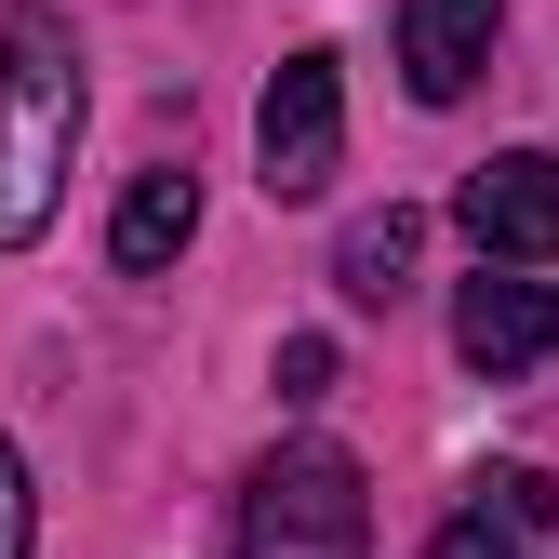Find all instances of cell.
<instances>
[{
    "label": "cell",
    "mask_w": 559,
    "mask_h": 559,
    "mask_svg": "<svg viewBox=\"0 0 559 559\" xmlns=\"http://www.w3.org/2000/svg\"><path fill=\"white\" fill-rule=\"evenodd\" d=\"M81 120H94V81H81L67 0H14V14H0V253H27L53 227L67 160H81Z\"/></svg>",
    "instance_id": "6da1fadb"
},
{
    "label": "cell",
    "mask_w": 559,
    "mask_h": 559,
    "mask_svg": "<svg viewBox=\"0 0 559 559\" xmlns=\"http://www.w3.org/2000/svg\"><path fill=\"white\" fill-rule=\"evenodd\" d=\"M240 559H373V493L333 440H280L240 493Z\"/></svg>",
    "instance_id": "7a4b0ae2"
},
{
    "label": "cell",
    "mask_w": 559,
    "mask_h": 559,
    "mask_svg": "<svg viewBox=\"0 0 559 559\" xmlns=\"http://www.w3.org/2000/svg\"><path fill=\"white\" fill-rule=\"evenodd\" d=\"M333 174H346V81H333V53H280L253 94V187L320 200Z\"/></svg>",
    "instance_id": "3957f363"
},
{
    "label": "cell",
    "mask_w": 559,
    "mask_h": 559,
    "mask_svg": "<svg viewBox=\"0 0 559 559\" xmlns=\"http://www.w3.org/2000/svg\"><path fill=\"white\" fill-rule=\"evenodd\" d=\"M466 240H479V266H559V160L546 147H493L466 174Z\"/></svg>",
    "instance_id": "277c9868"
},
{
    "label": "cell",
    "mask_w": 559,
    "mask_h": 559,
    "mask_svg": "<svg viewBox=\"0 0 559 559\" xmlns=\"http://www.w3.org/2000/svg\"><path fill=\"white\" fill-rule=\"evenodd\" d=\"M453 360L466 373H533V360H559V280H533V266H479L466 294H453Z\"/></svg>",
    "instance_id": "5b68a950"
},
{
    "label": "cell",
    "mask_w": 559,
    "mask_h": 559,
    "mask_svg": "<svg viewBox=\"0 0 559 559\" xmlns=\"http://www.w3.org/2000/svg\"><path fill=\"white\" fill-rule=\"evenodd\" d=\"M493 27H507V0H400V81H413V107H453L479 67H493Z\"/></svg>",
    "instance_id": "8992f818"
},
{
    "label": "cell",
    "mask_w": 559,
    "mask_h": 559,
    "mask_svg": "<svg viewBox=\"0 0 559 559\" xmlns=\"http://www.w3.org/2000/svg\"><path fill=\"white\" fill-rule=\"evenodd\" d=\"M187 240H200V174H187V160L133 174V187H120V214H107V253H120V280H160Z\"/></svg>",
    "instance_id": "52a82bcc"
},
{
    "label": "cell",
    "mask_w": 559,
    "mask_h": 559,
    "mask_svg": "<svg viewBox=\"0 0 559 559\" xmlns=\"http://www.w3.org/2000/svg\"><path fill=\"white\" fill-rule=\"evenodd\" d=\"M413 253H427V214L386 200V214H360V227L333 240V294H346V307H400V294H413Z\"/></svg>",
    "instance_id": "ba28073f"
},
{
    "label": "cell",
    "mask_w": 559,
    "mask_h": 559,
    "mask_svg": "<svg viewBox=\"0 0 559 559\" xmlns=\"http://www.w3.org/2000/svg\"><path fill=\"white\" fill-rule=\"evenodd\" d=\"M466 507H479V520H507V533H546V520H559V479H546V466H479V479H466Z\"/></svg>",
    "instance_id": "9c48e42d"
},
{
    "label": "cell",
    "mask_w": 559,
    "mask_h": 559,
    "mask_svg": "<svg viewBox=\"0 0 559 559\" xmlns=\"http://www.w3.org/2000/svg\"><path fill=\"white\" fill-rule=\"evenodd\" d=\"M40 546V479H27V453L0 440V559H27Z\"/></svg>",
    "instance_id": "30bf717a"
},
{
    "label": "cell",
    "mask_w": 559,
    "mask_h": 559,
    "mask_svg": "<svg viewBox=\"0 0 559 559\" xmlns=\"http://www.w3.org/2000/svg\"><path fill=\"white\" fill-rule=\"evenodd\" d=\"M427 559H533V533H507V520H479V507H466V520L427 533Z\"/></svg>",
    "instance_id": "8fae6325"
},
{
    "label": "cell",
    "mask_w": 559,
    "mask_h": 559,
    "mask_svg": "<svg viewBox=\"0 0 559 559\" xmlns=\"http://www.w3.org/2000/svg\"><path fill=\"white\" fill-rule=\"evenodd\" d=\"M280 400H333V333H294L280 346V373H266Z\"/></svg>",
    "instance_id": "7c38bea8"
}]
</instances>
